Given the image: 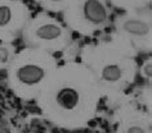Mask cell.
<instances>
[{
	"mask_svg": "<svg viewBox=\"0 0 152 133\" xmlns=\"http://www.w3.org/2000/svg\"><path fill=\"white\" fill-rule=\"evenodd\" d=\"M45 77V70L35 64H26L17 70V78L26 86H34L40 83Z\"/></svg>",
	"mask_w": 152,
	"mask_h": 133,
	"instance_id": "cell-1",
	"label": "cell"
},
{
	"mask_svg": "<svg viewBox=\"0 0 152 133\" xmlns=\"http://www.w3.org/2000/svg\"><path fill=\"white\" fill-rule=\"evenodd\" d=\"M9 59V51L5 47H0V63H7Z\"/></svg>",
	"mask_w": 152,
	"mask_h": 133,
	"instance_id": "cell-8",
	"label": "cell"
},
{
	"mask_svg": "<svg viewBox=\"0 0 152 133\" xmlns=\"http://www.w3.org/2000/svg\"><path fill=\"white\" fill-rule=\"evenodd\" d=\"M144 73L147 74V77H151V75H152V67H151V64H147V65L144 67Z\"/></svg>",
	"mask_w": 152,
	"mask_h": 133,
	"instance_id": "cell-10",
	"label": "cell"
},
{
	"mask_svg": "<svg viewBox=\"0 0 152 133\" xmlns=\"http://www.w3.org/2000/svg\"><path fill=\"white\" fill-rule=\"evenodd\" d=\"M56 102L64 110H74L80 102V93L74 87H62L56 95Z\"/></svg>",
	"mask_w": 152,
	"mask_h": 133,
	"instance_id": "cell-3",
	"label": "cell"
},
{
	"mask_svg": "<svg viewBox=\"0 0 152 133\" xmlns=\"http://www.w3.org/2000/svg\"><path fill=\"white\" fill-rule=\"evenodd\" d=\"M35 35L37 39L44 41H53L62 36V28L54 23H45L40 27H37L35 31Z\"/></svg>",
	"mask_w": 152,
	"mask_h": 133,
	"instance_id": "cell-5",
	"label": "cell"
},
{
	"mask_svg": "<svg viewBox=\"0 0 152 133\" xmlns=\"http://www.w3.org/2000/svg\"><path fill=\"white\" fill-rule=\"evenodd\" d=\"M123 77V69L116 64H108L102 69V79L107 82H116Z\"/></svg>",
	"mask_w": 152,
	"mask_h": 133,
	"instance_id": "cell-6",
	"label": "cell"
},
{
	"mask_svg": "<svg viewBox=\"0 0 152 133\" xmlns=\"http://www.w3.org/2000/svg\"><path fill=\"white\" fill-rule=\"evenodd\" d=\"M84 17L92 24H101L107 19V10L101 0H85Z\"/></svg>",
	"mask_w": 152,
	"mask_h": 133,
	"instance_id": "cell-2",
	"label": "cell"
},
{
	"mask_svg": "<svg viewBox=\"0 0 152 133\" xmlns=\"http://www.w3.org/2000/svg\"><path fill=\"white\" fill-rule=\"evenodd\" d=\"M123 29L129 35L143 37L150 33V24L139 19H128L124 22Z\"/></svg>",
	"mask_w": 152,
	"mask_h": 133,
	"instance_id": "cell-4",
	"label": "cell"
},
{
	"mask_svg": "<svg viewBox=\"0 0 152 133\" xmlns=\"http://www.w3.org/2000/svg\"><path fill=\"white\" fill-rule=\"evenodd\" d=\"M12 21V9L8 5H0V27H5Z\"/></svg>",
	"mask_w": 152,
	"mask_h": 133,
	"instance_id": "cell-7",
	"label": "cell"
},
{
	"mask_svg": "<svg viewBox=\"0 0 152 133\" xmlns=\"http://www.w3.org/2000/svg\"><path fill=\"white\" fill-rule=\"evenodd\" d=\"M126 133H147L144 131L143 127L140 125H130L128 129H126Z\"/></svg>",
	"mask_w": 152,
	"mask_h": 133,
	"instance_id": "cell-9",
	"label": "cell"
},
{
	"mask_svg": "<svg viewBox=\"0 0 152 133\" xmlns=\"http://www.w3.org/2000/svg\"><path fill=\"white\" fill-rule=\"evenodd\" d=\"M50 1H61V0H50Z\"/></svg>",
	"mask_w": 152,
	"mask_h": 133,
	"instance_id": "cell-11",
	"label": "cell"
}]
</instances>
